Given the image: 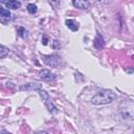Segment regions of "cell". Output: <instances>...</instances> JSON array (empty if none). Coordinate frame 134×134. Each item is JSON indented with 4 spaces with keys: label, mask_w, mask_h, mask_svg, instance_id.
I'll return each instance as SVG.
<instances>
[{
    "label": "cell",
    "mask_w": 134,
    "mask_h": 134,
    "mask_svg": "<svg viewBox=\"0 0 134 134\" xmlns=\"http://www.w3.org/2000/svg\"><path fill=\"white\" fill-rule=\"evenodd\" d=\"M39 74H40V76H41L43 80H45V81H52V80L55 79V74L52 73V72H50L48 69H43V70H41V71L39 72Z\"/></svg>",
    "instance_id": "3957f363"
},
{
    "label": "cell",
    "mask_w": 134,
    "mask_h": 134,
    "mask_svg": "<svg viewBox=\"0 0 134 134\" xmlns=\"http://www.w3.org/2000/svg\"><path fill=\"white\" fill-rule=\"evenodd\" d=\"M41 88V84H39V83H28V84H26V85H24L21 89H25V90H32V89H37V90H39Z\"/></svg>",
    "instance_id": "8992f818"
},
{
    "label": "cell",
    "mask_w": 134,
    "mask_h": 134,
    "mask_svg": "<svg viewBox=\"0 0 134 134\" xmlns=\"http://www.w3.org/2000/svg\"><path fill=\"white\" fill-rule=\"evenodd\" d=\"M7 54H8V50L5 47H3L2 45H0V59L5 58Z\"/></svg>",
    "instance_id": "8fae6325"
},
{
    "label": "cell",
    "mask_w": 134,
    "mask_h": 134,
    "mask_svg": "<svg viewBox=\"0 0 134 134\" xmlns=\"http://www.w3.org/2000/svg\"><path fill=\"white\" fill-rule=\"evenodd\" d=\"M18 32H19V35H20L21 37H23V38H25V37L27 36V30H26L25 28H23V27H19V28H18Z\"/></svg>",
    "instance_id": "7c38bea8"
},
{
    "label": "cell",
    "mask_w": 134,
    "mask_h": 134,
    "mask_svg": "<svg viewBox=\"0 0 134 134\" xmlns=\"http://www.w3.org/2000/svg\"><path fill=\"white\" fill-rule=\"evenodd\" d=\"M4 4L7 8H13V9L19 8L21 6V2L19 1H8V2H4Z\"/></svg>",
    "instance_id": "ba28073f"
},
{
    "label": "cell",
    "mask_w": 134,
    "mask_h": 134,
    "mask_svg": "<svg viewBox=\"0 0 134 134\" xmlns=\"http://www.w3.org/2000/svg\"><path fill=\"white\" fill-rule=\"evenodd\" d=\"M0 19H5V20H9L10 19V13L8 9L3 8L0 5Z\"/></svg>",
    "instance_id": "52a82bcc"
},
{
    "label": "cell",
    "mask_w": 134,
    "mask_h": 134,
    "mask_svg": "<svg viewBox=\"0 0 134 134\" xmlns=\"http://www.w3.org/2000/svg\"><path fill=\"white\" fill-rule=\"evenodd\" d=\"M36 134H46L45 132H38V133H36Z\"/></svg>",
    "instance_id": "9a60e30c"
},
{
    "label": "cell",
    "mask_w": 134,
    "mask_h": 134,
    "mask_svg": "<svg viewBox=\"0 0 134 134\" xmlns=\"http://www.w3.org/2000/svg\"><path fill=\"white\" fill-rule=\"evenodd\" d=\"M2 134H10V133L7 132V131H5V130H3V131H2Z\"/></svg>",
    "instance_id": "5bb4252c"
},
{
    "label": "cell",
    "mask_w": 134,
    "mask_h": 134,
    "mask_svg": "<svg viewBox=\"0 0 134 134\" xmlns=\"http://www.w3.org/2000/svg\"><path fill=\"white\" fill-rule=\"evenodd\" d=\"M72 4L75 7L81 8V9H87L90 6V2H88V1H73Z\"/></svg>",
    "instance_id": "5b68a950"
},
{
    "label": "cell",
    "mask_w": 134,
    "mask_h": 134,
    "mask_svg": "<svg viewBox=\"0 0 134 134\" xmlns=\"http://www.w3.org/2000/svg\"><path fill=\"white\" fill-rule=\"evenodd\" d=\"M94 46L97 49H99V48H102L104 46V40H103V38L99 35H97L96 38H95V40H94Z\"/></svg>",
    "instance_id": "9c48e42d"
},
{
    "label": "cell",
    "mask_w": 134,
    "mask_h": 134,
    "mask_svg": "<svg viewBox=\"0 0 134 134\" xmlns=\"http://www.w3.org/2000/svg\"><path fill=\"white\" fill-rule=\"evenodd\" d=\"M43 44H44V45L47 44V39H46V38H44V40H43Z\"/></svg>",
    "instance_id": "4fadbf2b"
},
{
    "label": "cell",
    "mask_w": 134,
    "mask_h": 134,
    "mask_svg": "<svg viewBox=\"0 0 134 134\" xmlns=\"http://www.w3.org/2000/svg\"><path fill=\"white\" fill-rule=\"evenodd\" d=\"M66 25L68 28H70L72 31H76L79 29V23L75 21V20H72V19H67L65 21Z\"/></svg>",
    "instance_id": "277c9868"
},
{
    "label": "cell",
    "mask_w": 134,
    "mask_h": 134,
    "mask_svg": "<svg viewBox=\"0 0 134 134\" xmlns=\"http://www.w3.org/2000/svg\"><path fill=\"white\" fill-rule=\"evenodd\" d=\"M44 63L51 67H57L59 64V58L57 55H45L43 59Z\"/></svg>",
    "instance_id": "7a4b0ae2"
},
{
    "label": "cell",
    "mask_w": 134,
    "mask_h": 134,
    "mask_svg": "<svg viewBox=\"0 0 134 134\" xmlns=\"http://www.w3.org/2000/svg\"><path fill=\"white\" fill-rule=\"evenodd\" d=\"M116 99V94L111 90H102L97 92L91 99L93 105H106Z\"/></svg>",
    "instance_id": "6da1fadb"
},
{
    "label": "cell",
    "mask_w": 134,
    "mask_h": 134,
    "mask_svg": "<svg viewBox=\"0 0 134 134\" xmlns=\"http://www.w3.org/2000/svg\"><path fill=\"white\" fill-rule=\"evenodd\" d=\"M27 10H28V13H30V14H36V13H37V5L34 4V3L27 4Z\"/></svg>",
    "instance_id": "30bf717a"
}]
</instances>
